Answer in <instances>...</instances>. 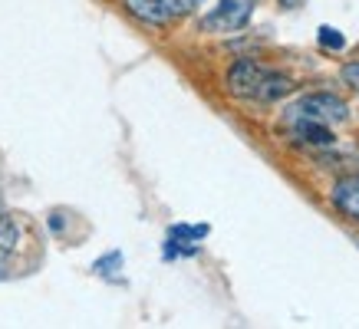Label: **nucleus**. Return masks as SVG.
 I'll return each mask as SVG.
<instances>
[{
  "mask_svg": "<svg viewBox=\"0 0 359 329\" xmlns=\"http://www.w3.org/2000/svg\"><path fill=\"white\" fill-rule=\"evenodd\" d=\"M287 119H313L327 122V125H339L349 119V106L337 92H306L287 109Z\"/></svg>",
  "mask_w": 359,
  "mask_h": 329,
  "instance_id": "obj_1",
  "label": "nucleus"
},
{
  "mask_svg": "<svg viewBox=\"0 0 359 329\" xmlns=\"http://www.w3.org/2000/svg\"><path fill=\"white\" fill-rule=\"evenodd\" d=\"M250 10H254L250 0H221L218 7L201 20V27H205V30H215V33L244 30L248 20H250Z\"/></svg>",
  "mask_w": 359,
  "mask_h": 329,
  "instance_id": "obj_2",
  "label": "nucleus"
},
{
  "mask_svg": "<svg viewBox=\"0 0 359 329\" xmlns=\"http://www.w3.org/2000/svg\"><path fill=\"white\" fill-rule=\"evenodd\" d=\"M261 79H264V66L257 59H234L228 69V92L234 99H257V89H261Z\"/></svg>",
  "mask_w": 359,
  "mask_h": 329,
  "instance_id": "obj_3",
  "label": "nucleus"
},
{
  "mask_svg": "<svg viewBox=\"0 0 359 329\" xmlns=\"http://www.w3.org/2000/svg\"><path fill=\"white\" fill-rule=\"evenodd\" d=\"M290 135L300 139L304 145H313V148H330L337 142V135L327 122H313V119H290Z\"/></svg>",
  "mask_w": 359,
  "mask_h": 329,
  "instance_id": "obj_4",
  "label": "nucleus"
},
{
  "mask_svg": "<svg viewBox=\"0 0 359 329\" xmlns=\"http://www.w3.org/2000/svg\"><path fill=\"white\" fill-rule=\"evenodd\" d=\"M330 201L339 214H346L349 220H359V175L339 178L333 191H330Z\"/></svg>",
  "mask_w": 359,
  "mask_h": 329,
  "instance_id": "obj_5",
  "label": "nucleus"
},
{
  "mask_svg": "<svg viewBox=\"0 0 359 329\" xmlns=\"http://www.w3.org/2000/svg\"><path fill=\"white\" fill-rule=\"evenodd\" d=\"M294 79L287 73H277V69H264V79H261V89H257V99L254 102H277V99L290 96L294 92Z\"/></svg>",
  "mask_w": 359,
  "mask_h": 329,
  "instance_id": "obj_6",
  "label": "nucleus"
},
{
  "mask_svg": "<svg viewBox=\"0 0 359 329\" xmlns=\"http://www.w3.org/2000/svg\"><path fill=\"white\" fill-rule=\"evenodd\" d=\"M126 10H129L135 20L149 23V27H165V23L172 20L158 0H126Z\"/></svg>",
  "mask_w": 359,
  "mask_h": 329,
  "instance_id": "obj_7",
  "label": "nucleus"
},
{
  "mask_svg": "<svg viewBox=\"0 0 359 329\" xmlns=\"http://www.w3.org/2000/svg\"><path fill=\"white\" fill-rule=\"evenodd\" d=\"M17 244H20V227H17V220L7 218V214H0V260H7V253H11Z\"/></svg>",
  "mask_w": 359,
  "mask_h": 329,
  "instance_id": "obj_8",
  "label": "nucleus"
},
{
  "mask_svg": "<svg viewBox=\"0 0 359 329\" xmlns=\"http://www.w3.org/2000/svg\"><path fill=\"white\" fill-rule=\"evenodd\" d=\"M316 43L323 46V50L339 53V50H346V36H343L337 27H320V30H316Z\"/></svg>",
  "mask_w": 359,
  "mask_h": 329,
  "instance_id": "obj_9",
  "label": "nucleus"
},
{
  "mask_svg": "<svg viewBox=\"0 0 359 329\" xmlns=\"http://www.w3.org/2000/svg\"><path fill=\"white\" fill-rule=\"evenodd\" d=\"M205 234H208V227H205V224H198V227H188V224H178V227H172V234H168V237H172V241H201Z\"/></svg>",
  "mask_w": 359,
  "mask_h": 329,
  "instance_id": "obj_10",
  "label": "nucleus"
},
{
  "mask_svg": "<svg viewBox=\"0 0 359 329\" xmlns=\"http://www.w3.org/2000/svg\"><path fill=\"white\" fill-rule=\"evenodd\" d=\"M158 4L165 7V13H168V17H185V13L195 10L201 0H158Z\"/></svg>",
  "mask_w": 359,
  "mask_h": 329,
  "instance_id": "obj_11",
  "label": "nucleus"
},
{
  "mask_svg": "<svg viewBox=\"0 0 359 329\" xmlns=\"http://www.w3.org/2000/svg\"><path fill=\"white\" fill-rule=\"evenodd\" d=\"M339 79H343L353 92H359V63H346V66H343V69H339Z\"/></svg>",
  "mask_w": 359,
  "mask_h": 329,
  "instance_id": "obj_12",
  "label": "nucleus"
},
{
  "mask_svg": "<svg viewBox=\"0 0 359 329\" xmlns=\"http://www.w3.org/2000/svg\"><path fill=\"white\" fill-rule=\"evenodd\" d=\"M283 7H290V10H294V7H304V0H280Z\"/></svg>",
  "mask_w": 359,
  "mask_h": 329,
  "instance_id": "obj_13",
  "label": "nucleus"
}]
</instances>
